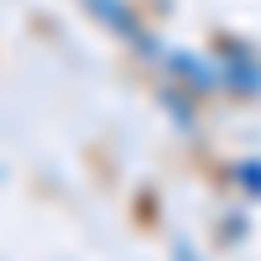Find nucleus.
Here are the masks:
<instances>
[{
	"label": "nucleus",
	"mask_w": 261,
	"mask_h": 261,
	"mask_svg": "<svg viewBox=\"0 0 261 261\" xmlns=\"http://www.w3.org/2000/svg\"><path fill=\"white\" fill-rule=\"evenodd\" d=\"M157 63H162V73L178 84V89H188L193 99H204V94H214V89H220V68H214L209 58H199V53L162 47V53H157Z\"/></svg>",
	"instance_id": "1"
},
{
	"label": "nucleus",
	"mask_w": 261,
	"mask_h": 261,
	"mask_svg": "<svg viewBox=\"0 0 261 261\" xmlns=\"http://www.w3.org/2000/svg\"><path fill=\"white\" fill-rule=\"evenodd\" d=\"M220 89H235V94H261V63L241 47V42H220Z\"/></svg>",
	"instance_id": "2"
},
{
	"label": "nucleus",
	"mask_w": 261,
	"mask_h": 261,
	"mask_svg": "<svg viewBox=\"0 0 261 261\" xmlns=\"http://www.w3.org/2000/svg\"><path fill=\"white\" fill-rule=\"evenodd\" d=\"M89 11H94L99 21H110V27H115V32H120V37L130 42V47H136V53H146V58H157V53H162L157 42H151V32H146L141 21H136V16H130V11L120 6V0H89Z\"/></svg>",
	"instance_id": "3"
},
{
	"label": "nucleus",
	"mask_w": 261,
	"mask_h": 261,
	"mask_svg": "<svg viewBox=\"0 0 261 261\" xmlns=\"http://www.w3.org/2000/svg\"><path fill=\"white\" fill-rule=\"evenodd\" d=\"M235 178H241V188H246V193H256V199H261V162H256V157L235 167Z\"/></svg>",
	"instance_id": "4"
}]
</instances>
